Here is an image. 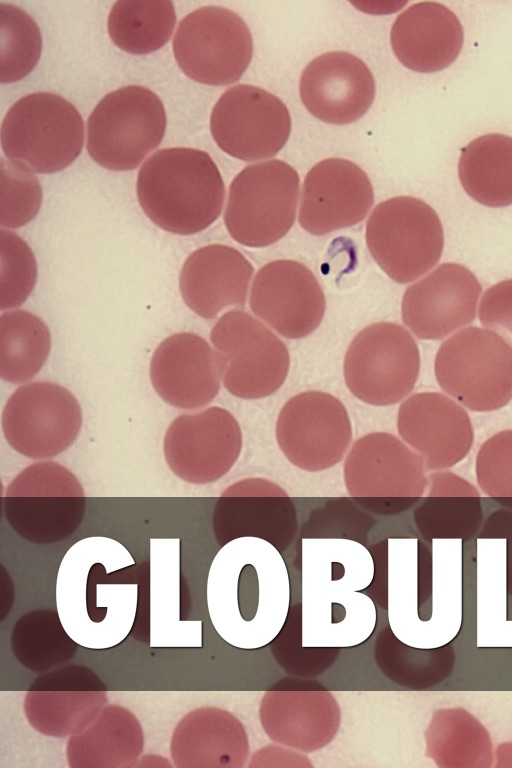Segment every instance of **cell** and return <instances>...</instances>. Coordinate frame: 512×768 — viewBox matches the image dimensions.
I'll return each instance as SVG.
<instances>
[{
  "label": "cell",
  "instance_id": "6da1fadb",
  "mask_svg": "<svg viewBox=\"0 0 512 768\" xmlns=\"http://www.w3.org/2000/svg\"><path fill=\"white\" fill-rule=\"evenodd\" d=\"M146 216L164 231L192 235L213 224L225 199L221 173L202 150L164 148L141 166L136 182Z\"/></svg>",
  "mask_w": 512,
  "mask_h": 768
},
{
  "label": "cell",
  "instance_id": "7a4b0ae2",
  "mask_svg": "<svg viewBox=\"0 0 512 768\" xmlns=\"http://www.w3.org/2000/svg\"><path fill=\"white\" fill-rule=\"evenodd\" d=\"M84 121L76 107L51 92H34L17 100L1 125V148L7 159L33 173L68 167L84 144Z\"/></svg>",
  "mask_w": 512,
  "mask_h": 768
},
{
  "label": "cell",
  "instance_id": "3957f363",
  "mask_svg": "<svg viewBox=\"0 0 512 768\" xmlns=\"http://www.w3.org/2000/svg\"><path fill=\"white\" fill-rule=\"evenodd\" d=\"M434 373L441 389L471 411L498 410L512 400V347L496 332L458 331L439 347Z\"/></svg>",
  "mask_w": 512,
  "mask_h": 768
},
{
  "label": "cell",
  "instance_id": "277c9868",
  "mask_svg": "<svg viewBox=\"0 0 512 768\" xmlns=\"http://www.w3.org/2000/svg\"><path fill=\"white\" fill-rule=\"evenodd\" d=\"M167 117L151 90L129 85L106 94L87 120L89 156L108 170L137 168L161 143Z\"/></svg>",
  "mask_w": 512,
  "mask_h": 768
},
{
  "label": "cell",
  "instance_id": "5b68a950",
  "mask_svg": "<svg viewBox=\"0 0 512 768\" xmlns=\"http://www.w3.org/2000/svg\"><path fill=\"white\" fill-rule=\"evenodd\" d=\"M366 244L395 282H412L440 260L444 232L436 211L423 200L396 196L379 203L366 223Z\"/></svg>",
  "mask_w": 512,
  "mask_h": 768
},
{
  "label": "cell",
  "instance_id": "8992f818",
  "mask_svg": "<svg viewBox=\"0 0 512 768\" xmlns=\"http://www.w3.org/2000/svg\"><path fill=\"white\" fill-rule=\"evenodd\" d=\"M300 180L281 160L251 164L229 187L224 223L241 245L262 248L283 238L294 224Z\"/></svg>",
  "mask_w": 512,
  "mask_h": 768
},
{
  "label": "cell",
  "instance_id": "52a82bcc",
  "mask_svg": "<svg viewBox=\"0 0 512 768\" xmlns=\"http://www.w3.org/2000/svg\"><path fill=\"white\" fill-rule=\"evenodd\" d=\"M224 387L245 400L265 398L285 382L290 356L283 341L250 314L231 310L210 332Z\"/></svg>",
  "mask_w": 512,
  "mask_h": 768
},
{
  "label": "cell",
  "instance_id": "ba28073f",
  "mask_svg": "<svg viewBox=\"0 0 512 768\" xmlns=\"http://www.w3.org/2000/svg\"><path fill=\"white\" fill-rule=\"evenodd\" d=\"M419 371L416 341L393 322H377L362 329L350 343L343 363L349 391L372 406L401 402L414 389Z\"/></svg>",
  "mask_w": 512,
  "mask_h": 768
},
{
  "label": "cell",
  "instance_id": "9c48e42d",
  "mask_svg": "<svg viewBox=\"0 0 512 768\" xmlns=\"http://www.w3.org/2000/svg\"><path fill=\"white\" fill-rule=\"evenodd\" d=\"M176 62L190 79L224 86L239 80L253 56V38L234 11L205 6L186 15L172 42Z\"/></svg>",
  "mask_w": 512,
  "mask_h": 768
},
{
  "label": "cell",
  "instance_id": "30bf717a",
  "mask_svg": "<svg viewBox=\"0 0 512 768\" xmlns=\"http://www.w3.org/2000/svg\"><path fill=\"white\" fill-rule=\"evenodd\" d=\"M82 421L81 406L70 390L54 382L35 381L21 385L7 399L1 428L14 451L46 460L73 445Z\"/></svg>",
  "mask_w": 512,
  "mask_h": 768
},
{
  "label": "cell",
  "instance_id": "8fae6325",
  "mask_svg": "<svg viewBox=\"0 0 512 768\" xmlns=\"http://www.w3.org/2000/svg\"><path fill=\"white\" fill-rule=\"evenodd\" d=\"M275 437L292 465L306 472H321L345 458L353 432L346 407L337 397L309 390L292 396L283 405Z\"/></svg>",
  "mask_w": 512,
  "mask_h": 768
},
{
  "label": "cell",
  "instance_id": "7c38bea8",
  "mask_svg": "<svg viewBox=\"0 0 512 768\" xmlns=\"http://www.w3.org/2000/svg\"><path fill=\"white\" fill-rule=\"evenodd\" d=\"M210 132L217 146L242 161L275 156L291 132V116L284 102L267 90L238 84L227 89L214 105Z\"/></svg>",
  "mask_w": 512,
  "mask_h": 768
},
{
  "label": "cell",
  "instance_id": "4fadbf2b",
  "mask_svg": "<svg viewBox=\"0 0 512 768\" xmlns=\"http://www.w3.org/2000/svg\"><path fill=\"white\" fill-rule=\"evenodd\" d=\"M243 434L231 412L211 406L176 417L163 439L167 466L181 480L209 484L226 475L240 457Z\"/></svg>",
  "mask_w": 512,
  "mask_h": 768
},
{
  "label": "cell",
  "instance_id": "5bb4252c",
  "mask_svg": "<svg viewBox=\"0 0 512 768\" xmlns=\"http://www.w3.org/2000/svg\"><path fill=\"white\" fill-rule=\"evenodd\" d=\"M252 312L280 335L300 339L321 324L325 296L314 274L302 263L280 259L256 273L249 297Z\"/></svg>",
  "mask_w": 512,
  "mask_h": 768
},
{
  "label": "cell",
  "instance_id": "9a60e30c",
  "mask_svg": "<svg viewBox=\"0 0 512 768\" xmlns=\"http://www.w3.org/2000/svg\"><path fill=\"white\" fill-rule=\"evenodd\" d=\"M482 286L458 263H442L404 292L401 315L419 339L440 340L476 317Z\"/></svg>",
  "mask_w": 512,
  "mask_h": 768
},
{
  "label": "cell",
  "instance_id": "2e32d148",
  "mask_svg": "<svg viewBox=\"0 0 512 768\" xmlns=\"http://www.w3.org/2000/svg\"><path fill=\"white\" fill-rule=\"evenodd\" d=\"M343 478L353 497H420L428 488L422 458L388 432H371L352 444Z\"/></svg>",
  "mask_w": 512,
  "mask_h": 768
},
{
  "label": "cell",
  "instance_id": "e0dca14e",
  "mask_svg": "<svg viewBox=\"0 0 512 768\" xmlns=\"http://www.w3.org/2000/svg\"><path fill=\"white\" fill-rule=\"evenodd\" d=\"M401 439L423 460L426 471L443 470L470 452L474 430L467 411L438 392H421L403 401L397 414Z\"/></svg>",
  "mask_w": 512,
  "mask_h": 768
},
{
  "label": "cell",
  "instance_id": "ac0fdd59",
  "mask_svg": "<svg viewBox=\"0 0 512 768\" xmlns=\"http://www.w3.org/2000/svg\"><path fill=\"white\" fill-rule=\"evenodd\" d=\"M373 203L367 174L349 160L329 158L306 174L298 220L305 231L321 236L358 224Z\"/></svg>",
  "mask_w": 512,
  "mask_h": 768
},
{
  "label": "cell",
  "instance_id": "d6986e66",
  "mask_svg": "<svg viewBox=\"0 0 512 768\" xmlns=\"http://www.w3.org/2000/svg\"><path fill=\"white\" fill-rule=\"evenodd\" d=\"M300 98L317 119L345 125L363 117L376 93L373 74L363 60L331 51L310 61L299 82Z\"/></svg>",
  "mask_w": 512,
  "mask_h": 768
},
{
  "label": "cell",
  "instance_id": "ffe728a7",
  "mask_svg": "<svg viewBox=\"0 0 512 768\" xmlns=\"http://www.w3.org/2000/svg\"><path fill=\"white\" fill-rule=\"evenodd\" d=\"M149 375L153 389L165 403L185 410L208 405L222 382L214 350L192 332L165 338L153 352Z\"/></svg>",
  "mask_w": 512,
  "mask_h": 768
},
{
  "label": "cell",
  "instance_id": "44dd1931",
  "mask_svg": "<svg viewBox=\"0 0 512 768\" xmlns=\"http://www.w3.org/2000/svg\"><path fill=\"white\" fill-rule=\"evenodd\" d=\"M254 269L237 249L210 244L193 251L179 274L184 303L204 319H215L227 307L243 308Z\"/></svg>",
  "mask_w": 512,
  "mask_h": 768
},
{
  "label": "cell",
  "instance_id": "7402d4cb",
  "mask_svg": "<svg viewBox=\"0 0 512 768\" xmlns=\"http://www.w3.org/2000/svg\"><path fill=\"white\" fill-rule=\"evenodd\" d=\"M464 41L462 25L445 5L418 2L397 16L390 42L396 58L420 73L440 71L458 57Z\"/></svg>",
  "mask_w": 512,
  "mask_h": 768
},
{
  "label": "cell",
  "instance_id": "603a6c76",
  "mask_svg": "<svg viewBox=\"0 0 512 768\" xmlns=\"http://www.w3.org/2000/svg\"><path fill=\"white\" fill-rule=\"evenodd\" d=\"M458 176L465 192L481 205H512V137L490 133L461 150Z\"/></svg>",
  "mask_w": 512,
  "mask_h": 768
},
{
  "label": "cell",
  "instance_id": "cb8c5ba5",
  "mask_svg": "<svg viewBox=\"0 0 512 768\" xmlns=\"http://www.w3.org/2000/svg\"><path fill=\"white\" fill-rule=\"evenodd\" d=\"M49 328L35 314L21 309L0 316V377L12 384L34 378L48 359Z\"/></svg>",
  "mask_w": 512,
  "mask_h": 768
},
{
  "label": "cell",
  "instance_id": "d4e9b609",
  "mask_svg": "<svg viewBox=\"0 0 512 768\" xmlns=\"http://www.w3.org/2000/svg\"><path fill=\"white\" fill-rule=\"evenodd\" d=\"M176 20L171 1L120 0L109 12L107 30L121 50L145 55L159 50L170 40Z\"/></svg>",
  "mask_w": 512,
  "mask_h": 768
},
{
  "label": "cell",
  "instance_id": "484cf974",
  "mask_svg": "<svg viewBox=\"0 0 512 768\" xmlns=\"http://www.w3.org/2000/svg\"><path fill=\"white\" fill-rule=\"evenodd\" d=\"M427 745L428 755L443 767L482 766L492 760L489 734L459 708L437 711L427 732Z\"/></svg>",
  "mask_w": 512,
  "mask_h": 768
},
{
  "label": "cell",
  "instance_id": "4316f807",
  "mask_svg": "<svg viewBox=\"0 0 512 768\" xmlns=\"http://www.w3.org/2000/svg\"><path fill=\"white\" fill-rule=\"evenodd\" d=\"M0 36V82L20 81L33 71L40 59V29L27 12L1 2Z\"/></svg>",
  "mask_w": 512,
  "mask_h": 768
},
{
  "label": "cell",
  "instance_id": "83f0119b",
  "mask_svg": "<svg viewBox=\"0 0 512 768\" xmlns=\"http://www.w3.org/2000/svg\"><path fill=\"white\" fill-rule=\"evenodd\" d=\"M84 497H16L5 503L7 519L25 537H49L76 526L84 511Z\"/></svg>",
  "mask_w": 512,
  "mask_h": 768
},
{
  "label": "cell",
  "instance_id": "f1b7e54d",
  "mask_svg": "<svg viewBox=\"0 0 512 768\" xmlns=\"http://www.w3.org/2000/svg\"><path fill=\"white\" fill-rule=\"evenodd\" d=\"M37 262L29 245L16 233L0 230V308L23 304L37 282Z\"/></svg>",
  "mask_w": 512,
  "mask_h": 768
},
{
  "label": "cell",
  "instance_id": "f546056e",
  "mask_svg": "<svg viewBox=\"0 0 512 768\" xmlns=\"http://www.w3.org/2000/svg\"><path fill=\"white\" fill-rule=\"evenodd\" d=\"M0 187L2 228H19L36 217L42 204V188L35 173L1 157Z\"/></svg>",
  "mask_w": 512,
  "mask_h": 768
},
{
  "label": "cell",
  "instance_id": "4dcf8cb0",
  "mask_svg": "<svg viewBox=\"0 0 512 768\" xmlns=\"http://www.w3.org/2000/svg\"><path fill=\"white\" fill-rule=\"evenodd\" d=\"M78 478L52 460L24 468L7 486L5 497H84Z\"/></svg>",
  "mask_w": 512,
  "mask_h": 768
},
{
  "label": "cell",
  "instance_id": "1f68e13d",
  "mask_svg": "<svg viewBox=\"0 0 512 768\" xmlns=\"http://www.w3.org/2000/svg\"><path fill=\"white\" fill-rule=\"evenodd\" d=\"M478 486L494 498H512V429L500 431L480 447L475 462Z\"/></svg>",
  "mask_w": 512,
  "mask_h": 768
},
{
  "label": "cell",
  "instance_id": "d6a6232c",
  "mask_svg": "<svg viewBox=\"0 0 512 768\" xmlns=\"http://www.w3.org/2000/svg\"><path fill=\"white\" fill-rule=\"evenodd\" d=\"M480 323L512 346V278L488 288L479 306Z\"/></svg>",
  "mask_w": 512,
  "mask_h": 768
},
{
  "label": "cell",
  "instance_id": "836d02e7",
  "mask_svg": "<svg viewBox=\"0 0 512 768\" xmlns=\"http://www.w3.org/2000/svg\"><path fill=\"white\" fill-rule=\"evenodd\" d=\"M427 479L429 488L428 496H479V492L471 483L450 471L431 473L427 476Z\"/></svg>",
  "mask_w": 512,
  "mask_h": 768
},
{
  "label": "cell",
  "instance_id": "e575fe53",
  "mask_svg": "<svg viewBox=\"0 0 512 768\" xmlns=\"http://www.w3.org/2000/svg\"><path fill=\"white\" fill-rule=\"evenodd\" d=\"M222 496H287L278 484L259 477L245 478L233 483Z\"/></svg>",
  "mask_w": 512,
  "mask_h": 768
}]
</instances>
